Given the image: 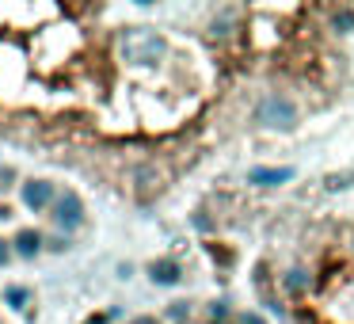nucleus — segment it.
I'll list each match as a JSON object with an SVG mask.
<instances>
[{"mask_svg": "<svg viewBox=\"0 0 354 324\" xmlns=\"http://www.w3.org/2000/svg\"><path fill=\"white\" fill-rule=\"evenodd\" d=\"M328 8L0 4V141L153 202L252 126L343 88Z\"/></svg>", "mask_w": 354, "mask_h": 324, "instance_id": "1", "label": "nucleus"}, {"mask_svg": "<svg viewBox=\"0 0 354 324\" xmlns=\"http://www.w3.org/2000/svg\"><path fill=\"white\" fill-rule=\"evenodd\" d=\"M290 324H354V222L320 217L259 263V294Z\"/></svg>", "mask_w": 354, "mask_h": 324, "instance_id": "2", "label": "nucleus"}]
</instances>
